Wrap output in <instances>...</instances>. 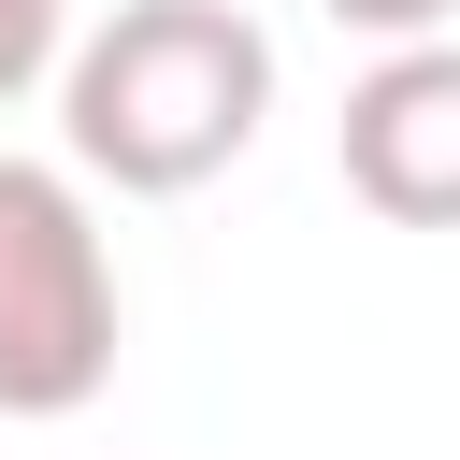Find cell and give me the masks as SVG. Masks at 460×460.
Wrapping results in <instances>:
<instances>
[{
	"label": "cell",
	"instance_id": "6da1fadb",
	"mask_svg": "<svg viewBox=\"0 0 460 460\" xmlns=\"http://www.w3.org/2000/svg\"><path fill=\"white\" fill-rule=\"evenodd\" d=\"M273 115V29L244 0H115L58 58V144L115 201L216 187Z\"/></svg>",
	"mask_w": 460,
	"mask_h": 460
},
{
	"label": "cell",
	"instance_id": "7a4b0ae2",
	"mask_svg": "<svg viewBox=\"0 0 460 460\" xmlns=\"http://www.w3.org/2000/svg\"><path fill=\"white\" fill-rule=\"evenodd\" d=\"M115 388V244L58 158L0 144V417H86Z\"/></svg>",
	"mask_w": 460,
	"mask_h": 460
},
{
	"label": "cell",
	"instance_id": "3957f363",
	"mask_svg": "<svg viewBox=\"0 0 460 460\" xmlns=\"http://www.w3.org/2000/svg\"><path fill=\"white\" fill-rule=\"evenodd\" d=\"M331 158L388 230H460V43H388L345 86Z\"/></svg>",
	"mask_w": 460,
	"mask_h": 460
},
{
	"label": "cell",
	"instance_id": "277c9868",
	"mask_svg": "<svg viewBox=\"0 0 460 460\" xmlns=\"http://www.w3.org/2000/svg\"><path fill=\"white\" fill-rule=\"evenodd\" d=\"M72 58V0H0V115Z\"/></svg>",
	"mask_w": 460,
	"mask_h": 460
},
{
	"label": "cell",
	"instance_id": "5b68a950",
	"mask_svg": "<svg viewBox=\"0 0 460 460\" xmlns=\"http://www.w3.org/2000/svg\"><path fill=\"white\" fill-rule=\"evenodd\" d=\"M331 29H359V43H446V14L460 0H316Z\"/></svg>",
	"mask_w": 460,
	"mask_h": 460
}]
</instances>
